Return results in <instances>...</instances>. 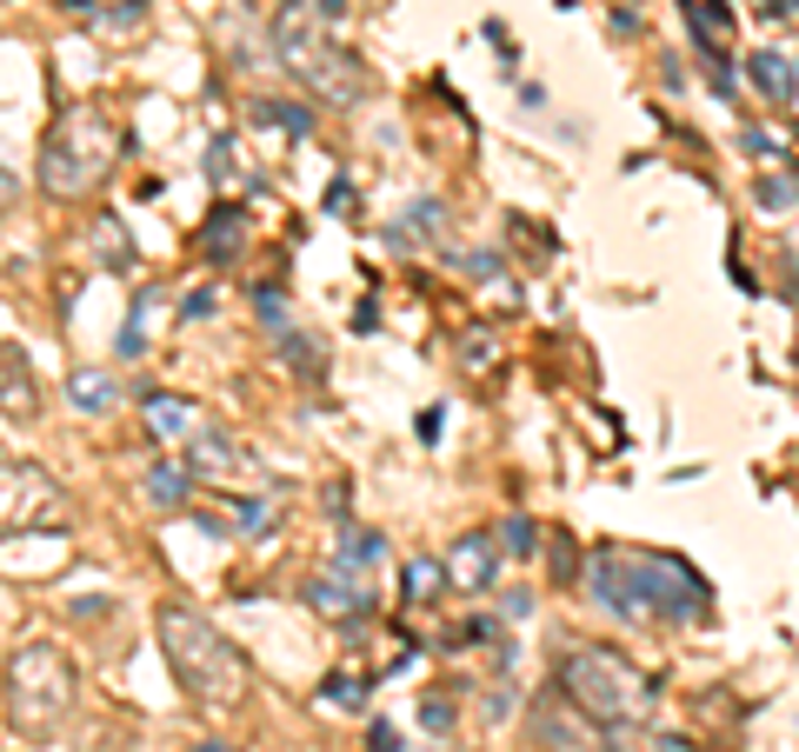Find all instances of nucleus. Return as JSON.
I'll return each mask as SVG.
<instances>
[{
    "label": "nucleus",
    "mask_w": 799,
    "mask_h": 752,
    "mask_svg": "<svg viewBox=\"0 0 799 752\" xmlns=\"http://www.w3.org/2000/svg\"><path fill=\"white\" fill-rule=\"evenodd\" d=\"M67 520V493L40 473V467H20V460H0V540H20V533H47Z\"/></svg>",
    "instance_id": "7"
},
{
    "label": "nucleus",
    "mask_w": 799,
    "mask_h": 752,
    "mask_svg": "<svg viewBox=\"0 0 799 752\" xmlns=\"http://www.w3.org/2000/svg\"><path fill=\"white\" fill-rule=\"evenodd\" d=\"M747 73H753V87H760L773 107H793V100H799V73H793V60H787V53H753V60H747Z\"/></svg>",
    "instance_id": "14"
},
{
    "label": "nucleus",
    "mask_w": 799,
    "mask_h": 752,
    "mask_svg": "<svg viewBox=\"0 0 799 752\" xmlns=\"http://www.w3.org/2000/svg\"><path fill=\"white\" fill-rule=\"evenodd\" d=\"M13 200H20V180H13V173H7V167H0V213H7V207H13Z\"/></svg>",
    "instance_id": "35"
},
{
    "label": "nucleus",
    "mask_w": 799,
    "mask_h": 752,
    "mask_svg": "<svg viewBox=\"0 0 799 752\" xmlns=\"http://www.w3.org/2000/svg\"><path fill=\"white\" fill-rule=\"evenodd\" d=\"M493 566H500V540L493 533H467L447 560V586L453 593H487L493 586Z\"/></svg>",
    "instance_id": "11"
},
{
    "label": "nucleus",
    "mask_w": 799,
    "mask_h": 752,
    "mask_svg": "<svg viewBox=\"0 0 799 752\" xmlns=\"http://www.w3.org/2000/svg\"><path fill=\"white\" fill-rule=\"evenodd\" d=\"M533 726H540V740H547L553 752H593V746H600V740H593V726H587V713H580L560 686L533 706Z\"/></svg>",
    "instance_id": "9"
},
{
    "label": "nucleus",
    "mask_w": 799,
    "mask_h": 752,
    "mask_svg": "<svg viewBox=\"0 0 799 752\" xmlns=\"http://www.w3.org/2000/svg\"><path fill=\"white\" fill-rule=\"evenodd\" d=\"M120 153H127V133L100 107H67L40 140V193H53V200L100 193Z\"/></svg>",
    "instance_id": "3"
},
{
    "label": "nucleus",
    "mask_w": 799,
    "mask_h": 752,
    "mask_svg": "<svg viewBox=\"0 0 799 752\" xmlns=\"http://www.w3.org/2000/svg\"><path fill=\"white\" fill-rule=\"evenodd\" d=\"M307 606L327 613V620H360V613H367V586H360L353 573H347V580H340V573H320V580L307 586Z\"/></svg>",
    "instance_id": "13"
},
{
    "label": "nucleus",
    "mask_w": 799,
    "mask_h": 752,
    "mask_svg": "<svg viewBox=\"0 0 799 752\" xmlns=\"http://www.w3.org/2000/svg\"><path fill=\"white\" fill-rule=\"evenodd\" d=\"M427 726H433V733H447V726H453V706L440 700V686H433V700H427Z\"/></svg>",
    "instance_id": "32"
},
{
    "label": "nucleus",
    "mask_w": 799,
    "mask_h": 752,
    "mask_svg": "<svg viewBox=\"0 0 799 752\" xmlns=\"http://www.w3.org/2000/svg\"><path fill=\"white\" fill-rule=\"evenodd\" d=\"M420 440H427V447L440 440V407H427V413H420Z\"/></svg>",
    "instance_id": "34"
},
{
    "label": "nucleus",
    "mask_w": 799,
    "mask_h": 752,
    "mask_svg": "<svg viewBox=\"0 0 799 752\" xmlns=\"http://www.w3.org/2000/svg\"><path fill=\"white\" fill-rule=\"evenodd\" d=\"M260 120H267V127H287V133H307V127H313V113L293 107V100H260Z\"/></svg>",
    "instance_id": "24"
},
{
    "label": "nucleus",
    "mask_w": 799,
    "mask_h": 752,
    "mask_svg": "<svg viewBox=\"0 0 799 752\" xmlns=\"http://www.w3.org/2000/svg\"><path fill=\"white\" fill-rule=\"evenodd\" d=\"M547 560H553V580H560V586H573V580H580V547H573V533H560Z\"/></svg>",
    "instance_id": "27"
},
{
    "label": "nucleus",
    "mask_w": 799,
    "mask_h": 752,
    "mask_svg": "<svg viewBox=\"0 0 799 752\" xmlns=\"http://www.w3.org/2000/svg\"><path fill=\"white\" fill-rule=\"evenodd\" d=\"M273 53H280V67L293 80H307L333 107H353L367 93V67L320 27V13L307 0H280V13H273Z\"/></svg>",
    "instance_id": "6"
},
{
    "label": "nucleus",
    "mask_w": 799,
    "mask_h": 752,
    "mask_svg": "<svg viewBox=\"0 0 799 752\" xmlns=\"http://www.w3.org/2000/svg\"><path fill=\"white\" fill-rule=\"evenodd\" d=\"M140 420H147V433H153L160 447H187L193 427H200V407L180 400V393H147V400H140Z\"/></svg>",
    "instance_id": "12"
},
{
    "label": "nucleus",
    "mask_w": 799,
    "mask_h": 752,
    "mask_svg": "<svg viewBox=\"0 0 799 752\" xmlns=\"http://www.w3.org/2000/svg\"><path fill=\"white\" fill-rule=\"evenodd\" d=\"M327 213H340V220H353V213H360V193H353L347 180H333V187H327Z\"/></svg>",
    "instance_id": "29"
},
{
    "label": "nucleus",
    "mask_w": 799,
    "mask_h": 752,
    "mask_svg": "<svg viewBox=\"0 0 799 752\" xmlns=\"http://www.w3.org/2000/svg\"><path fill=\"white\" fill-rule=\"evenodd\" d=\"M260 313H267V327H287V307H280V293H260Z\"/></svg>",
    "instance_id": "33"
},
{
    "label": "nucleus",
    "mask_w": 799,
    "mask_h": 752,
    "mask_svg": "<svg viewBox=\"0 0 799 752\" xmlns=\"http://www.w3.org/2000/svg\"><path fill=\"white\" fill-rule=\"evenodd\" d=\"M140 487H147V500H160V507H187V500H193V473H187V467H147Z\"/></svg>",
    "instance_id": "20"
},
{
    "label": "nucleus",
    "mask_w": 799,
    "mask_h": 752,
    "mask_svg": "<svg viewBox=\"0 0 799 752\" xmlns=\"http://www.w3.org/2000/svg\"><path fill=\"white\" fill-rule=\"evenodd\" d=\"M440 586H447V560H413V566H407V600H413V606L440 600Z\"/></svg>",
    "instance_id": "22"
},
{
    "label": "nucleus",
    "mask_w": 799,
    "mask_h": 752,
    "mask_svg": "<svg viewBox=\"0 0 799 752\" xmlns=\"http://www.w3.org/2000/svg\"><path fill=\"white\" fill-rule=\"evenodd\" d=\"M193 752H240V746H227V740H207V746H193Z\"/></svg>",
    "instance_id": "37"
},
{
    "label": "nucleus",
    "mask_w": 799,
    "mask_h": 752,
    "mask_svg": "<svg viewBox=\"0 0 799 752\" xmlns=\"http://www.w3.org/2000/svg\"><path fill=\"white\" fill-rule=\"evenodd\" d=\"M380 553H387V540H380V533H367V527H340V540H333V566H347V573L373 566Z\"/></svg>",
    "instance_id": "19"
},
{
    "label": "nucleus",
    "mask_w": 799,
    "mask_h": 752,
    "mask_svg": "<svg viewBox=\"0 0 799 752\" xmlns=\"http://www.w3.org/2000/svg\"><path fill=\"white\" fill-rule=\"evenodd\" d=\"M533 547H540V533H533V520H520V513H513V520H507V533H500V553H513V560H527Z\"/></svg>",
    "instance_id": "26"
},
{
    "label": "nucleus",
    "mask_w": 799,
    "mask_h": 752,
    "mask_svg": "<svg viewBox=\"0 0 799 752\" xmlns=\"http://www.w3.org/2000/svg\"><path fill=\"white\" fill-rule=\"evenodd\" d=\"M93 253H100V267H113V273H133V240H127L120 213H100V220H93Z\"/></svg>",
    "instance_id": "18"
},
{
    "label": "nucleus",
    "mask_w": 799,
    "mask_h": 752,
    "mask_svg": "<svg viewBox=\"0 0 799 752\" xmlns=\"http://www.w3.org/2000/svg\"><path fill=\"white\" fill-rule=\"evenodd\" d=\"M507 626L500 620H460L453 633H447V646H487V640H500Z\"/></svg>",
    "instance_id": "28"
},
{
    "label": "nucleus",
    "mask_w": 799,
    "mask_h": 752,
    "mask_svg": "<svg viewBox=\"0 0 799 752\" xmlns=\"http://www.w3.org/2000/svg\"><path fill=\"white\" fill-rule=\"evenodd\" d=\"M553 686L593 720V726H640L653 713V680L613 653V646H573L560 666H553Z\"/></svg>",
    "instance_id": "5"
},
{
    "label": "nucleus",
    "mask_w": 799,
    "mask_h": 752,
    "mask_svg": "<svg viewBox=\"0 0 799 752\" xmlns=\"http://www.w3.org/2000/svg\"><path fill=\"white\" fill-rule=\"evenodd\" d=\"M327 700L347 706V713H360V706H367V680H360V673H333V680H327Z\"/></svg>",
    "instance_id": "25"
},
{
    "label": "nucleus",
    "mask_w": 799,
    "mask_h": 752,
    "mask_svg": "<svg viewBox=\"0 0 799 752\" xmlns=\"http://www.w3.org/2000/svg\"><path fill=\"white\" fill-rule=\"evenodd\" d=\"M373 752H400V733H393V726H373Z\"/></svg>",
    "instance_id": "36"
},
{
    "label": "nucleus",
    "mask_w": 799,
    "mask_h": 752,
    "mask_svg": "<svg viewBox=\"0 0 799 752\" xmlns=\"http://www.w3.org/2000/svg\"><path fill=\"white\" fill-rule=\"evenodd\" d=\"M680 7H687V20H693V33H700L707 53H720L733 40V7L727 0H680Z\"/></svg>",
    "instance_id": "17"
},
{
    "label": "nucleus",
    "mask_w": 799,
    "mask_h": 752,
    "mask_svg": "<svg viewBox=\"0 0 799 752\" xmlns=\"http://www.w3.org/2000/svg\"><path fill=\"white\" fill-rule=\"evenodd\" d=\"M7 726L20 740H53L60 720L73 713V693H80V673L73 660L53 646V640H20L7 653Z\"/></svg>",
    "instance_id": "4"
},
{
    "label": "nucleus",
    "mask_w": 799,
    "mask_h": 752,
    "mask_svg": "<svg viewBox=\"0 0 799 752\" xmlns=\"http://www.w3.org/2000/svg\"><path fill=\"white\" fill-rule=\"evenodd\" d=\"M207 173H213V180H227V173H233V140H213V160H207Z\"/></svg>",
    "instance_id": "30"
},
{
    "label": "nucleus",
    "mask_w": 799,
    "mask_h": 752,
    "mask_svg": "<svg viewBox=\"0 0 799 752\" xmlns=\"http://www.w3.org/2000/svg\"><path fill=\"white\" fill-rule=\"evenodd\" d=\"M80 20H93L100 33H133L147 20V0H67Z\"/></svg>",
    "instance_id": "16"
},
{
    "label": "nucleus",
    "mask_w": 799,
    "mask_h": 752,
    "mask_svg": "<svg viewBox=\"0 0 799 752\" xmlns=\"http://www.w3.org/2000/svg\"><path fill=\"white\" fill-rule=\"evenodd\" d=\"M320 7H327V13H347V0H320Z\"/></svg>",
    "instance_id": "38"
},
{
    "label": "nucleus",
    "mask_w": 799,
    "mask_h": 752,
    "mask_svg": "<svg viewBox=\"0 0 799 752\" xmlns=\"http://www.w3.org/2000/svg\"><path fill=\"white\" fill-rule=\"evenodd\" d=\"M760 207H793V187L787 180H760Z\"/></svg>",
    "instance_id": "31"
},
{
    "label": "nucleus",
    "mask_w": 799,
    "mask_h": 752,
    "mask_svg": "<svg viewBox=\"0 0 799 752\" xmlns=\"http://www.w3.org/2000/svg\"><path fill=\"white\" fill-rule=\"evenodd\" d=\"M240 233H247V220H240V207H227V200H220V207L207 213V227L193 233V247H200L207 260H233V247H240Z\"/></svg>",
    "instance_id": "15"
},
{
    "label": "nucleus",
    "mask_w": 799,
    "mask_h": 752,
    "mask_svg": "<svg viewBox=\"0 0 799 752\" xmlns=\"http://www.w3.org/2000/svg\"><path fill=\"white\" fill-rule=\"evenodd\" d=\"M587 586L600 606H613L620 620H640V626H680V620H700L707 613V580L673 560V553H640V547H600L587 560Z\"/></svg>",
    "instance_id": "1"
},
{
    "label": "nucleus",
    "mask_w": 799,
    "mask_h": 752,
    "mask_svg": "<svg viewBox=\"0 0 799 752\" xmlns=\"http://www.w3.org/2000/svg\"><path fill=\"white\" fill-rule=\"evenodd\" d=\"M667 752H680V746H673V740H667Z\"/></svg>",
    "instance_id": "39"
},
{
    "label": "nucleus",
    "mask_w": 799,
    "mask_h": 752,
    "mask_svg": "<svg viewBox=\"0 0 799 752\" xmlns=\"http://www.w3.org/2000/svg\"><path fill=\"white\" fill-rule=\"evenodd\" d=\"M453 353H460V367H467V373H487V367H493V353H500V333H493V327H467Z\"/></svg>",
    "instance_id": "21"
},
{
    "label": "nucleus",
    "mask_w": 799,
    "mask_h": 752,
    "mask_svg": "<svg viewBox=\"0 0 799 752\" xmlns=\"http://www.w3.org/2000/svg\"><path fill=\"white\" fill-rule=\"evenodd\" d=\"M160 646H167V666H173V680L187 686L193 706H207V713L240 706V693H247V660L233 653V640H227L207 613L167 600V606H160Z\"/></svg>",
    "instance_id": "2"
},
{
    "label": "nucleus",
    "mask_w": 799,
    "mask_h": 752,
    "mask_svg": "<svg viewBox=\"0 0 799 752\" xmlns=\"http://www.w3.org/2000/svg\"><path fill=\"white\" fill-rule=\"evenodd\" d=\"M180 453H187V473H193V480H247V473H253L247 447H240L227 427H207V420L193 427V440H187Z\"/></svg>",
    "instance_id": "8"
},
{
    "label": "nucleus",
    "mask_w": 799,
    "mask_h": 752,
    "mask_svg": "<svg viewBox=\"0 0 799 752\" xmlns=\"http://www.w3.org/2000/svg\"><path fill=\"white\" fill-rule=\"evenodd\" d=\"M0 413H7V420H33V413H40L33 360H27V347H13V340H0Z\"/></svg>",
    "instance_id": "10"
},
{
    "label": "nucleus",
    "mask_w": 799,
    "mask_h": 752,
    "mask_svg": "<svg viewBox=\"0 0 799 752\" xmlns=\"http://www.w3.org/2000/svg\"><path fill=\"white\" fill-rule=\"evenodd\" d=\"M67 393H73V407H87V413H107V407H113V387H107L100 373H73Z\"/></svg>",
    "instance_id": "23"
}]
</instances>
